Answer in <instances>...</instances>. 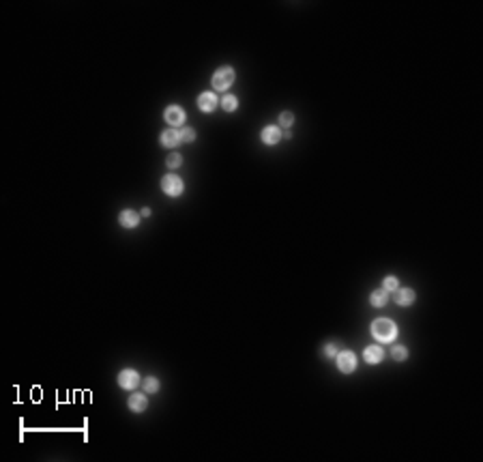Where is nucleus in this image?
Listing matches in <instances>:
<instances>
[{
    "label": "nucleus",
    "mask_w": 483,
    "mask_h": 462,
    "mask_svg": "<svg viewBox=\"0 0 483 462\" xmlns=\"http://www.w3.org/2000/svg\"><path fill=\"white\" fill-rule=\"evenodd\" d=\"M371 336L380 344H389L397 338V325L391 318H376L371 323Z\"/></svg>",
    "instance_id": "obj_1"
},
{
    "label": "nucleus",
    "mask_w": 483,
    "mask_h": 462,
    "mask_svg": "<svg viewBox=\"0 0 483 462\" xmlns=\"http://www.w3.org/2000/svg\"><path fill=\"white\" fill-rule=\"evenodd\" d=\"M232 82H234V69L230 65L219 67L211 78V84L215 90H228L232 86Z\"/></svg>",
    "instance_id": "obj_2"
},
{
    "label": "nucleus",
    "mask_w": 483,
    "mask_h": 462,
    "mask_svg": "<svg viewBox=\"0 0 483 462\" xmlns=\"http://www.w3.org/2000/svg\"><path fill=\"white\" fill-rule=\"evenodd\" d=\"M161 189H163V194H168V196H172V198H176V196H180L183 194V189H185V185H183V179L180 176H176V174H166L161 179Z\"/></svg>",
    "instance_id": "obj_3"
},
{
    "label": "nucleus",
    "mask_w": 483,
    "mask_h": 462,
    "mask_svg": "<svg viewBox=\"0 0 483 462\" xmlns=\"http://www.w3.org/2000/svg\"><path fill=\"white\" fill-rule=\"evenodd\" d=\"M337 370L344 374H352L357 370V355L352 350H340L337 352Z\"/></svg>",
    "instance_id": "obj_4"
},
{
    "label": "nucleus",
    "mask_w": 483,
    "mask_h": 462,
    "mask_svg": "<svg viewBox=\"0 0 483 462\" xmlns=\"http://www.w3.org/2000/svg\"><path fill=\"white\" fill-rule=\"evenodd\" d=\"M138 383H140V374L135 372V370H123V372L118 374V385L127 389V392H133V389L138 387Z\"/></svg>",
    "instance_id": "obj_5"
},
{
    "label": "nucleus",
    "mask_w": 483,
    "mask_h": 462,
    "mask_svg": "<svg viewBox=\"0 0 483 462\" xmlns=\"http://www.w3.org/2000/svg\"><path fill=\"white\" fill-rule=\"evenodd\" d=\"M163 116H166L168 125H172V127H180L185 123V110L180 105H168Z\"/></svg>",
    "instance_id": "obj_6"
},
{
    "label": "nucleus",
    "mask_w": 483,
    "mask_h": 462,
    "mask_svg": "<svg viewBox=\"0 0 483 462\" xmlns=\"http://www.w3.org/2000/svg\"><path fill=\"white\" fill-rule=\"evenodd\" d=\"M217 103H219L217 101V95L211 93V90H204V93H200V97H198V108L202 112H213Z\"/></svg>",
    "instance_id": "obj_7"
},
{
    "label": "nucleus",
    "mask_w": 483,
    "mask_h": 462,
    "mask_svg": "<svg viewBox=\"0 0 483 462\" xmlns=\"http://www.w3.org/2000/svg\"><path fill=\"white\" fill-rule=\"evenodd\" d=\"M363 359H365L367 364L376 366L385 359V350H382L380 344H371V346H365V350H363Z\"/></svg>",
    "instance_id": "obj_8"
},
{
    "label": "nucleus",
    "mask_w": 483,
    "mask_h": 462,
    "mask_svg": "<svg viewBox=\"0 0 483 462\" xmlns=\"http://www.w3.org/2000/svg\"><path fill=\"white\" fill-rule=\"evenodd\" d=\"M281 129L277 125H269V127H264L262 129V135H260V140L264 142V144H269V147H273V144H277L279 140H281Z\"/></svg>",
    "instance_id": "obj_9"
},
{
    "label": "nucleus",
    "mask_w": 483,
    "mask_h": 462,
    "mask_svg": "<svg viewBox=\"0 0 483 462\" xmlns=\"http://www.w3.org/2000/svg\"><path fill=\"white\" fill-rule=\"evenodd\" d=\"M415 299H417V295H415L413 288H397V291H395V303L402 305V307L413 305Z\"/></svg>",
    "instance_id": "obj_10"
},
{
    "label": "nucleus",
    "mask_w": 483,
    "mask_h": 462,
    "mask_svg": "<svg viewBox=\"0 0 483 462\" xmlns=\"http://www.w3.org/2000/svg\"><path fill=\"white\" fill-rule=\"evenodd\" d=\"M118 224H121L123 228H135V226L140 224V213H135L131 209H125L121 215H118Z\"/></svg>",
    "instance_id": "obj_11"
},
{
    "label": "nucleus",
    "mask_w": 483,
    "mask_h": 462,
    "mask_svg": "<svg viewBox=\"0 0 483 462\" xmlns=\"http://www.w3.org/2000/svg\"><path fill=\"white\" fill-rule=\"evenodd\" d=\"M127 404H129V409L133 413H142V411H146L148 400H146V396H144V394H131L129 400H127Z\"/></svg>",
    "instance_id": "obj_12"
},
{
    "label": "nucleus",
    "mask_w": 483,
    "mask_h": 462,
    "mask_svg": "<svg viewBox=\"0 0 483 462\" xmlns=\"http://www.w3.org/2000/svg\"><path fill=\"white\" fill-rule=\"evenodd\" d=\"M161 144L163 147H168V149H174L180 144V135H178V129H166L161 133Z\"/></svg>",
    "instance_id": "obj_13"
},
{
    "label": "nucleus",
    "mask_w": 483,
    "mask_h": 462,
    "mask_svg": "<svg viewBox=\"0 0 483 462\" xmlns=\"http://www.w3.org/2000/svg\"><path fill=\"white\" fill-rule=\"evenodd\" d=\"M369 301H371L374 307H382V305H387V301H389V291H385V288H378V291H374V293H371Z\"/></svg>",
    "instance_id": "obj_14"
},
{
    "label": "nucleus",
    "mask_w": 483,
    "mask_h": 462,
    "mask_svg": "<svg viewBox=\"0 0 483 462\" xmlns=\"http://www.w3.org/2000/svg\"><path fill=\"white\" fill-rule=\"evenodd\" d=\"M221 108H224V112H234L236 108H239V99H236L234 95H224Z\"/></svg>",
    "instance_id": "obj_15"
},
{
    "label": "nucleus",
    "mask_w": 483,
    "mask_h": 462,
    "mask_svg": "<svg viewBox=\"0 0 483 462\" xmlns=\"http://www.w3.org/2000/svg\"><path fill=\"white\" fill-rule=\"evenodd\" d=\"M142 385H144V392H146V394H157L159 392V380L155 376H146Z\"/></svg>",
    "instance_id": "obj_16"
},
{
    "label": "nucleus",
    "mask_w": 483,
    "mask_h": 462,
    "mask_svg": "<svg viewBox=\"0 0 483 462\" xmlns=\"http://www.w3.org/2000/svg\"><path fill=\"white\" fill-rule=\"evenodd\" d=\"M382 288H385V291H389V293H391V291L395 293L397 288H399L397 277H395V275H387V277H385V282H382Z\"/></svg>",
    "instance_id": "obj_17"
},
{
    "label": "nucleus",
    "mask_w": 483,
    "mask_h": 462,
    "mask_svg": "<svg viewBox=\"0 0 483 462\" xmlns=\"http://www.w3.org/2000/svg\"><path fill=\"white\" fill-rule=\"evenodd\" d=\"M180 164H183V157H180V153H170L168 159H166V166L174 170V168H178Z\"/></svg>",
    "instance_id": "obj_18"
},
{
    "label": "nucleus",
    "mask_w": 483,
    "mask_h": 462,
    "mask_svg": "<svg viewBox=\"0 0 483 462\" xmlns=\"http://www.w3.org/2000/svg\"><path fill=\"white\" fill-rule=\"evenodd\" d=\"M178 135H180V142H194L196 140V131L191 129V127H183V129H178Z\"/></svg>",
    "instance_id": "obj_19"
},
{
    "label": "nucleus",
    "mask_w": 483,
    "mask_h": 462,
    "mask_svg": "<svg viewBox=\"0 0 483 462\" xmlns=\"http://www.w3.org/2000/svg\"><path fill=\"white\" fill-rule=\"evenodd\" d=\"M391 357H393L395 361H404L408 357V348L406 346H393L391 348Z\"/></svg>",
    "instance_id": "obj_20"
},
{
    "label": "nucleus",
    "mask_w": 483,
    "mask_h": 462,
    "mask_svg": "<svg viewBox=\"0 0 483 462\" xmlns=\"http://www.w3.org/2000/svg\"><path fill=\"white\" fill-rule=\"evenodd\" d=\"M292 123H294V112H281V116H279L281 127H290Z\"/></svg>",
    "instance_id": "obj_21"
},
{
    "label": "nucleus",
    "mask_w": 483,
    "mask_h": 462,
    "mask_svg": "<svg viewBox=\"0 0 483 462\" xmlns=\"http://www.w3.org/2000/svg\"><path fill=\"white\" fill-rule=\"evenodd\" d=\"M324 355L326 357H337V346H335V344H326V346H324Z\"/></svg>",
    "instance_id": "obj_22"
},
{
    "label": "nucleus",
    "mask_w": 483,
    "mask_h": 462,
    "mask_svg": "<svg viewBox=\"0 0 483 462\" xmlns=\"http://www.w3.org/2000/svg\"><path fill=\"white\" fill-rule=\"evenodd\" d=\"M151 215V209H148V206H146V209H142V217H148Z\"/></svg>",
    "instance_id": "obj_23"
}]
</instances>
